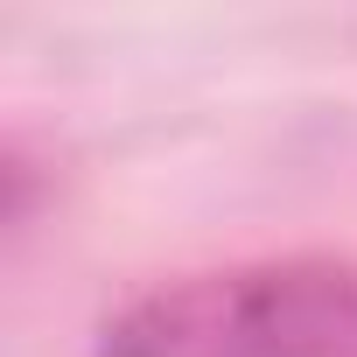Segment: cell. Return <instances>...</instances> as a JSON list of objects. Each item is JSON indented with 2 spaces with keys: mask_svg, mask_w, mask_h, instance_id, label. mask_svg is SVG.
<instances>
[{
  "mask_svg": "<svg viewBox=\"0 0 357 357\" xmlns=\"http://www.w3.org/2000/svg\"><path fill=\"white\" fill-rule=\"evenodd\" d=\"M91 357H357V259L294 252L161 280L98 322Z\"/></svg>",
  "mask_w": 357,
  "mask_h": 357,
  "instance_id": "obj_1",
  "label": "cell"
}]
</instances>
